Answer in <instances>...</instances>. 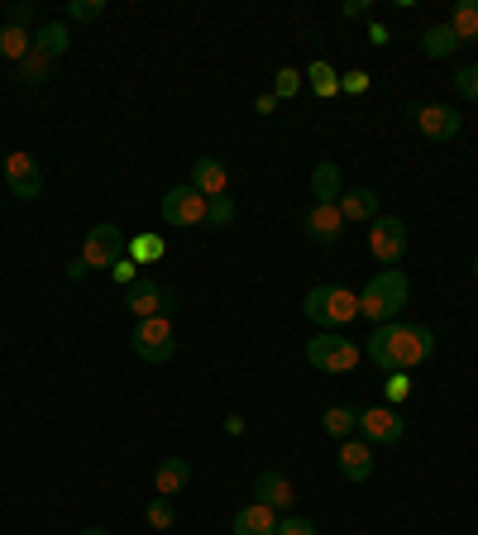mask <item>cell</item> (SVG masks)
<instances>
[{
    "instance_id": "6da1fadb",
    "label": "cell",
    "mask_w": 478,
    "mask_h": 535,
    "mask_svg": "<svg viewBox=\"0 0 478 535\" xmlns=\"http://www.w3.org/2000/svg\"><path fill=\"white\" fill-rule=\"evenodd\" d=\"M369 354L373 364L383 368V373H407V368L426 364L435 349V335L426 330V325H407V321H388V325H373L369 340Z\"/></svg>"
},
{
    "instance_id": "7a4b0ae2",
    "label": "cell",
    "mask_w": 478,
    "mask_h": 535,
    "mask_svg": "<svg viewBox=\"0 0 478 535\" xmlns=\"http://www.w3.org/2000/svg\"><path fill=\"white\" fill-rule=\"evenodd\" d=\"M412 297V282L402 268H378L369 282H364V292H359V316H369L373 325H388L397 321V311L407 306Z\"/></svg>"
},
{
    "instance_id": "3957f363",
    "label": "cell",
    "mask_w": 478,
    "mask_h": 535,
    "mask_svg": "<svg viewBox=\"0 0 478 535\" xmlns=\"http://www.w3.org/2000/svg\"><path fill=\"white\" fill-rule=\"evenodd\" d=\"M302 311H306V321H316V325H349L354 316H359V297L349 292V287H330V282H316L311 292L302 297Z\"/></svg>"
},
{
    "instance_id": "277c9868",
    "label": "cell",
    "mask_w": 478,
    "mask_h": 535,
    "mask_svg": "<svg viewBox=\"0 0 478 535\" xmlns=\"http://www.w3.org/2000/svg\"><path fill=\"white\" fill-rule=\"evenodd\" d=\"M364 359V349L345 335H316V340L306 344V364L321 368V373H354Z\"/></svg>"
},
{
    "instance_id": "5b68a950",
    "label": "cell",
    "mask_w": 478,
    "mask_h": 535,
    "mask_svg": "<svg viewBox=\"0 0 478 535\" xmlns=\"http://www.w3.org/2000/svg\"><path fill=\"white\" fill-rule=\"evenodd\" d=\"M134 354L144 359V364H168L177 354V335H173V325H168V316H149V321H139L134 325Z\"/></svg>"
},
{
    "instance_id": "8992f818",
    "label": "cell",
    "mask_w": 478,
    "mask_h": 535,
    "mask_svg": "<svg viewBox=\"0 0 478 535\" xmlns=\"http://www.w3.org/2000/svg\"><path fill=\"white\" fill-rule=\"evenodd\" d=\"M130 254V235L120 230V225H96V230H87V244H82V263L87 268H115L120 258Z\"/></svg>"
},
{
    "instance_id": "52a82bcc",
    "label": "cell",
    "mask_w": 478,
    "mask_h": 535,
    "mask_svg": "<svg viewBox=\"0 0 478 535\" xmlns=\"http://www.w3.org/2000/svg\"><path fill=\"white\" fill-rule=\"evenodd\" d=\"M369 249L383 268H397V263L407 258V225H402L397 215H378L369 230Z\"/></svg>"
},
{
    "instance_id": "ba28073f",
    "label": "cell",
    "mask_w": 478,
    "mask_h": 535,
    "mask_svg": "<svg viewBox=\"0 0 478 535\" xmlns=\"http://www.w3.org/2000/svg\"><path fill=\"white\" fill-rule=\"evenodd\" d=\"M402 435H407V421H402L397 407L359 411V440H369V445H397Z\"/></svg>"
},
{
    "instance_id": "9c48e42d",
    "label": "cell",
    "mask_w": 478,
    "mask_h": 535,
    "mask_svg": "<svg viewBox=\"0 0 478 535\" xmlns=\"http://www.w3.org/2000/svg\"><path fill=\"white\" fill-rule=\"evenodd\" d=\"M163 220L168 225H206V196L196 192L192 182L163 192Z\"/></svg>"
},
{
    "instance_id": "30bf717a",
    "label": "cell",
    "mask_w": 478,
    "mask_h": 535,
    "mask_svg": "<svg viewBox=\"0 0 478 535\" xmlns=\"http://www.w3.org/2000/svg\"><path fill=\"white\" fill-rule=\"evenodd\" d=\"M125 306H130L139 321H149V316H168V311H173V292H168L163 282L139 278L134 287H125Z\"/></svg>"
},
{
    "instance_id": "8fae6325",
    "label": "cell",
    "mask_w": 478,
    "mask_h": 535,
    "mask_svg": "<svg viewBox=\"0 0 478 535\" xmlns=\"http://www.w3.org/2000/svg\"><path fill=\"white\" fill-rule=\"evenodd\" d=\"M416 129L431 139V144H450L464 129V115L455 106H416Z\"/></svg>"
},
{
    "instance_id": "7c38bea8",
    "label": "cell",
    "mask_w": 478,
    "mask_h": 535,
    "mask_svg": "<svg viewBox=\"0 0 478 535\" xmlns=\"http://www.w3.org/2000/svg\"><path fill=\"white\" fill-rule=\"evenodd\" d=\"M5 182H10V192L20 201H39L44 196V172H39V163L29 153H10L5 158Z\"/></svg>"
},
{
    "instance_id": "4fadbf2b",
    "label": "cell",
    "mask_w": 478,
    "mask_h": 535,
    "mask_svg": "<svg viewBox=\"0 0 478 535\" xmlns=\"http://www.w3.org/2000/svg\"><path fill=\"white\" fill-rule=\"evenodd\" d=\"M302 230L311 244H335V239L345 235V215H340V206H321V201H316V206L306 211Z\"/></svg>"
},
{
    "instance_id": "5bb4252c",
    "label": "cell",
    "mask_w": 478,
    "mask_h": 535,
    "mask_svg": "<svg viewBox=\"0 0 478 535\" xmlns=\"http://www.w3.org/2000/svg\"><path fill=\"white\" fill-rule=\"evenodd\" d=\"M254 502H263V507H273V512H287L292 502H297V493H292V478L278 469H263L259 478H254Z\"/></svg>"
},
{
    "instance_id": "9a60e30c",
    "label": "cell",
    "mask_w": 478,
    "mask_h": 535,
    "mask_svg": "<svg viewBox=\"0 0 478 535\" xmlns=\"http://www.w3.org/2000/svg\"><path fill=\"white\" fill-rule=\"evenodd\" d=\"M340 473H345L349 483H364L373 473V445L369 440H359V435H349L340 440Z\"/></svg>"
},
{
    "instance_id": "2e32d148",
    "label": "cell",
    "mask_w": 478,
    "mask_h": 535,
    "mask_svg": "<svg viewBox=\"0 0 478 535\" xmlns=\"http://www.w3.org/2000/svg\"><path fill=\"white\" fill-rule=\"evenodd\" d=\"M192 187L206 196V201H211V196H225L230 192V172H225L220 158H196L192 163Z\"/></svg>"
},
{
    "instance_id": "e0dca14e",
    "label": "cell",
    "mask_w": 478,
    "mask_h": 535,
    "mask_svg": "<svg viewBox=\"0 0 478 535\" xmlns=\"http://www.w3.org/2000/svg\"><path fill=\"white\" fill-rule=\"evenodd\" d=\"M235 535H278V512L263 507V502H249L235 512Z\"/></svg>"
},
{
    "instance_id": "ac0fdd59",
    "label": "cell",
    "mask_w": 478,
    "mask_h": 535,
    "mask_svg": "<svg viewBox=\"0 0 478 535\" xmlns=\"http://www.w3.org/2000/svg\"><path fill=\"white\" fill-rule=\"evenodd\" d=\"M335 206H340V215H345V225L349 220H369V225L378 220V192H369V187H345Z\"/></svg>"
},
{
    "instance_id": "d6986e66",
    "label": "cell",
    "mask_w": 478,
    "mask_h": 535,
    "mask_svg": "<svg viewBox=\"0 0 478 535\" xmlns=\"http://www.w3.org/2000/svg\"><path fill=\"white\" fill-rule=\"evenodd\" d=\"M187 483H192V464H187V459H163V464L153 469V488H158V497H177Z\"/></svg>"
},
{
    "instance_id": "ffe728a7",
    "label": "cell",
    "mask_w": 478,
    "mask_h": 535,
    "mask_svg": "<svg viewBox=\"0 0 478 535\" xmlns=\"http://www.w3.org/2000/svg\"><path fill=\"white\" fill-rule=\"evenodd\" d=\"M311 192H316V201H321V206H335V201H340V192H345V177H340V168H335V163H316V172H311Z\"/></svg>"
},
{
    "instance_id": "44dd1931",
    "label": "cell",
    "mask_w": 478,
    "mask_h": 535,
    "mask_svg": "<svg viewBox=\"0 0 478 535\" xmlns=\"http://www.w3.org/2000/svg\"><path fill=\"white\" fill-rule=\"evenodd\" d=\"M29 53H34V34H29V29H15V24H5V29H0V58L20 67Z\"/></svg>"
},
{
    "instance_id": "7402d4cb",
    "label": "cell",
    "mask_w": 478,
    "mask_h": 535,
    "mask_svg": "<svg viewBox=\"0 0 478 535\" xmlns=\"http://www.w3.org/2000/svg\"><path fill=\"white\" fill-rule=\"evenodd\" d=\"M67 43H72V34H67V24H58V20H48L34 29V48H39L44 58H63Z\"/></svg>"
},
{
    "instance_id": "603a6c76",
    "label": "cell",
    "mask_w": 478,
    "mask_h": 535,
    "mask_svg": "<svg viewBox=\"0 0 478 535\" xmlns=\"http://www.w3.org/2000/svg\"><path fill=\"white\" fill-rule=\"evenodd\" d=\"M321 430H326L330 440H349V435H359V411L354 407H326Z\"/></svg>"
},
{
    "instance_id": "cb8c5ba5",
    "label": "cell",
    "mask_w": 478,
    "mask_h": 535,
    "mask_svg": "<svg viewBox=\"0 0 478 535\" xmlns=\"http://www.w3.org/2000/svg\"><path fill=\"white\" fill-rule=\"evenodd\" d=\"M455 48H459V39L450 24H431V29L421 34V53H426V58H450Z\"/></svg>"
},
{
    "instance_id": "d4e9b609",
    "label": "cell",
    "mask_w": 478,
    "mask_h": 535,
    "mask_svg": "<svg viewBox=\"0 0 478 535\" xmlns=\"http://www.w3.org/2000/svg\"><path fill=\"white\" fill-rule=\"evenodd\" d=\"M450 29H455V39H478V0H459L455 10H450Z\"/></svg>"
},
{
    "instance_id": "484cf974",
    "label": "cell",
    "mask_w": 478,
    "mask_h": 535,
    "mask_svg": "<svg viewBox=\"0 0 478 535\" xmlns=\"http://www.w3.org/2000/svg\"><path fill=\"white\" fill-rule=\"evenodd\" d=\"M163 249H168V244H163L158 235H134L130 239V258H134V263H158V258H163Z\"/></svg>"
},
{
    "instance_id": "4316f807",
    "label": "cell",
    "mask_w": 478,
    "mask_h": 535,
    "mask_svg": "<svg viewBox=\"0 0 478 535\" xmlns=\"http://www.w3.org/2000/svg\"><path fill=\"white\" fill-rule=\"evenodd\" d=\"M306 77H311V86H316V96H335V91H340V72H335L330 63H321V58L311 63Z\"/></svg>"
},
{
    "instance_id": "83f0119b",
    "label": "cell",
    "mask_w": 478,
    "mask_h": 535,
    "mask_svg": "<svg viewBox=\"0 0 478 535\" xmlns=\"http://www.w3.org/2000/svg\"><path fill=\"white\" fill-rule=\"evenodd\" d=\"M48 63H53V58H44V53L34 48V53H29V58L20 63V82L24 86H44L48 82Z\"/></svg>"
},
{
    "instance_id": "f1b7e54d",
    "label": "cell",
    "mask_w": 478,
    "mask_h": 535,
    "mask_svg": "<svg viewBox=\"0 0 478 535\" xmlns=\"http://www.w3.org/2000/svg\"><path fill=\"white\" fill-rule=\"evenodd\" d=\"M230 220H235V201H230V192L211 196V201H206V225H211V230H225Z\"/></svg>"
},
{
    "instance_id": "f546056e",
    "label": "cell",
    "mask_w": 478,
    "mask_h": 535,
    "mask_svg": "<svg viewBox=\"0 0 478 535\" xmlns=\"http://www.w3.org/2000/svg\"><path fill=\"white\" fill-rule=\"evenodd\" d=\"M144 516H149V526H153V531H168V526L177 521L173 497H153V502H149V512H144Z\"/></svg>"
},
{
    "instance_id": "4dcf8cb0",
    "label": "cell",
    "mask_w": 478,
    "mask_h": 535,
    "mask_svg": "<svg viewBox=\"0 0 478 535\" xmlns=\"http://www.w3.org/2000/svg\"><path fill=\"white\" fill-rule=\"evenodd\" d=\"M67 15H72V20H82V24H91V20H101V15H106V0H72V5H67Z\"/></svg>"
},
{
    "instance_id": "1f68e13d",
    "label": "cell",
    "mask_w": 478,
    "mask_h": 535,
    "mask_svg": "<svg viewBox=\"0 0 478 535\" xmlns=\"http://www.w3.org/2000/svg\"><path fill=\"white\" fill-rule=\"evenodd\" d=\"M455 91L464 96V101H478V63L459 67V72H455Z\"/></svg>"
},
{
    "instance_id": "d6a6232c",
    "label": "cell",
    "mask_w": 478,
    "mask_h": 535,
    "mask_svg": "<svg viewBox=\"0 0 478 535\" xmlns=\"http://www.w3.org/2000/svg\"><path fill=\"white\" fill-rule=\"evenodd\" d=\"M297 91H302V72L283 67V72H278V82H273V96H278V101H287V96H297Z\"/></svg>"
},
{
    "instance_id": "836d02e7",
    "label": "cell",
    "mask_w": 478,
    "mask_h": 535,
    "mask_svg": "<svg viewBox=\"0 0 478 535\" xmlns=\"http://www.w3.org/2000/svg\"><path fill=\"white\" fill-rule=\"evenodd\" d=\"M383 387H388V402L397 407V402L412 392V378H407V373H388V383H383Z\"/></svg>"
},
{
    "instance_id": "e575fe53",
    "label": "cell",
    "mask_w": 478,
    "mask_h": 535,
    "mask_svg": "<svg viewBox=\"0 0 478 535\" xmlns=\"http://www.w3.org/2000/svg\"><path fill=\"white\" fill-rule=\"evenodd\" d=\"M278 535H316V526H311L306 516H283V521H278Z\"/></svg>"
},
{
    "instance_id": "d590c367",
    "label": "cell",
    "mask_w": 478,
    "mask_h": 535,
    "mask_svg": "<svg viewBox=\"0 0 478 535\" xmlns=\"http://www.w3.org/2000/svg\"><path fill=\"white\" fill-rule=\"evenodd\" d=\"M110 273H115V282H125V287H134V282H139V263H134V258L125 254L120 263H115V268H110Z\"/></svg>"
},
{
    "instance_id": "8d00e7d4",
    "label": "cell",
    "mask_w": 478,
    "mask_h": 535,
    "mask_svg": "<svg viewBox=\"0 0 478 535\" xmlns=\"http://www.w3.org/2000/svg\"><path fill=\"white\" fill-rule=\"evenodd\" d=\"M340 91H349V96H354V91H369V72H345V77H340Z\"/></svg>"
},
{
    "instance_id": "74e56055",
    "label": "cell",
    "mask_w": 478,
    "mask_h": 535,
    "mask_svg": "<svg viewBox=\"0 0 478 535\" xmlns=\"http://www.w3.org/2000/svg\"><path fill=\"white\" fill-rule=\"evenodd\" d=\"M10 24H15V29H29V24H34V5H15V10H10Z\"/></svg>"
},
{
    "instance_id": "f35d334b",
    "label": "cell",
    "mask_w": 478,
    "mask_h": 535,
    "mask_svg": "<svg viewBox=\"0 0 478 535\" xmlns=\"http://www.w3.org/2000/svg\"><path fill=\"white\" fill-rule=\"evenodd\" d=\"M254 110H259V115H273V110H278V96H273V91H263L259 101H254Z\"/></svg>"
},
{
    "instance_id": "ab89813d",
    "label": "cell",
    "mask_w": 478,
    "mask_h": 535,
    "mask_svg": "<svg viewBox=\"0 0 478 535\" xmlns=\"http://www.w3.org/2000/svg\"><path fill=\"white\" fill-rule=\"evenodd\" d=\"M87 273H91V268L82 263V258H72V263H67V278H87Z\"/></svg>"
},
{
    "instance_id": "60d3db41",
    "label": "cell",
    "mask_w": 478,
    "mask_h": 535,
    "mask_svg": "<svg viewBox=\"0 0 478 535\" xmlns=\"http://www.w3.org/2000/svg\"><path fill=\"white\" fill-rule=\"evenodd\" d=\"M82 535H110V531H101V526H87V531H82Z\"/></svg>"
}]
</instances>
